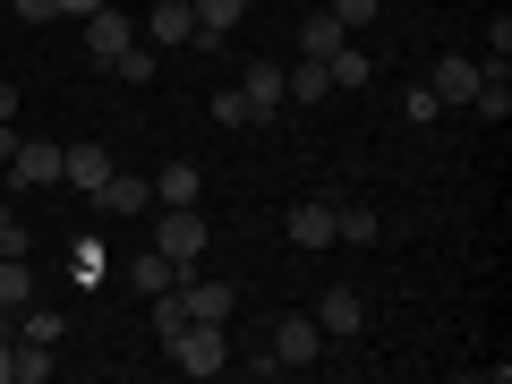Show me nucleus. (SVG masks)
<instances>
[{"mask_svg":"<svg viewBox=\"0 0 512 384\" xmlns=\"http://www.w3.org/2000/svg\"><path fill=\"white\" fill-rule=\"evenodd\" d=\"M0 342H18V308H0Z\"/></svg>","mask_w":512,"mask_h":384,"instance_id":"obj_33","label":"nucleus"},{"mask_svg":"<svg viewBox=\"0 0 512 384\" xmlns=\"http://www.w3.org/2000/svg\"><path fill=\"white\" fill-rule=\"evenodd\" d=\"M214 120L222 128H256V111H248V94H239V86H214Z\"/></svg>","mask_w":512,"mask_h":384,"instance_id":"obj_23","label":"nucleus"},{"mask_svg":"<svg viewBox=\"0 0 512 384\" xmlns=\"http://www.w3.org/2000/svg\"><path fill=\"white\" fill-rule=\"evenodd\" d=\"M94 205H103V214H146V205H154V180H137V171H111Z\"/></svg>","mask_w":512,"mask_h":384,"instance_id":"obj_14","label":"nucleus"},{"mask_svg":"<svg viewBox=\"0 0 512 384\" xmlns=\"http://www.w3.org/2000/svg\"><path fill=\"white\" fill-rule=\"evenodd\" d=\"M333 214H342V205H291V222H282V231H291V248H333Z\"/></svg>","mask_w":512,"mask_h":384,"instance_id":"obj_13","label":"nucleus"},{"mask_svg":"<svg viewBox=\"0 0 512 384\" xmlns=\"http://www.w3.org/2000/svg\"><path fill=\"white\" fill-rule=\"evenodd\" d=\"M239 94H248L256 120H274L282 111V60H248V69H239Z\"/></svg>","mask_w":512,"mask_h":384,"instance_id":"obj_8","label":"nucleus"},{"mask_svg":"<svg viewBox=\"0 0 512 384\" xmlns=\"http://www.w3.org/2000/svg\"><path fill=\"white\" fill-rule=\"evenodd\" d=\"M205 239H214V231H205V214H197V205H163V222H154V248H163L171 265H197V256H205Z\"/></svg>","mask_w":512,"mask_h":384,"instance_id":"obj_2","label":"nucleus"},{"mask_svg":"<svg viewBox=\"0 0 512 384\" xmlns=\"http://www.w3.org/2000/svg\"><path fill=\"white\" fill-rule=\"evenodd\" d=\"M325 9H333V18H342V26H350V35H359V26H367V18H376L384 0H325Z\"/></svg>","mask_w":512,"mask_h":384,"instance_id":"obj_26","label":"nucleus"},{"mask_svg":"<svg viewBox=\"0 0 512 384\" xmlns=\"http://www.w3.org/2000/svg\"><path fill=\"white\" fill-rule=\"evenodd\" d=\"M325 94H333L325 60H291V69H282V103H325Z\"/></svg>","mask_w":512,"mask_h":384,"instance_id":"obj_16","label":"nucleus"},{"mask_svg":"<svg viewBox=\"0 0 512 384\" xmlns=\"http://www.w3.org/2000/svg\"><path fill=\"white\" fill-rule=\"evenodd\" d=\"M197 188H205L197 163H163V171H154V197H163V205H197Z\"/></svg>","mask_w":512,"mask_h":384,"instance_id":"obj_17","label":"nucleus"},{"mask_svg":"<svg viewBox=\"0 0 512 384\" xmlns=\"http://www.w3.org/2000/svg\"><path fill=\"white\" fill-rule=\"evenodd\" d=\"M163 350L188 367V376H222V367H231V342H222V325H197V316H188V325L171 333Z\"/></svg>","mask_w":512,"mask_h":384,"instance_id":"obj_1","label":"nucleus"},{"mask_svg":"<svg viewBox=\"0 0 512 384\" xmlns=\"http://www.w3.org/2000/svg\"><path fill=\"white\" fill-rule=\"evenodd\" d=\"M0 256H26V222L9 214V205H0Z\"/></svg>","mask_w":512,"mask_h":384,"instance_id":"obj_27","label":"nucleus"},{"mask_svg":"<svg viewBox=\"0 0 512 384\" xmlns=\"http://www.w3.org/2000/svg\"><path fill=\"white\" fill-rule=\"evenodd\" d=\"M342 43H350V26L333 18L325 0H316L308 18H299V60H325V52H342Z\"/></svg>","mask_w":512,"mask_h":384,"instance_id":"obj_9","label":"nucleus"},{"mask_svg":"<svg viewBox=\"0 0 512 384\" xmlns=\"http://www.w3.org/2000/svg\"><path fill=\"white\" fill-rule=\"evenodd\" d=\"M308 316L325 325V342H350V333L367 325V299H359V291H325V299H316Z\"/></svg>","mask_w":512,"mask_h":384,"instance_id":"obj_6","label":"nucleus"},{"mask_svg":"<svg viewBox=\"0 0 512 384\" xmlns=\"http://www.w3.org/2000/svg\"><path fill=\"white\" fill-rule=\"evenodd\" d=\"M9 171H18V188H60V146H43V137H26V146L9 154Z\"/></svg>","mask_w":512,"mask_h":384,"instance_id":"obj_10","label":"nucleus"},{"mask_svg":"<svg viewBox=\"0 0 512 384\" xmlns=\"http://www.w3.org/2000/svg\"><path fill=\"white\" fill-rule=\"evenodd\" d=\"M188 274H197V265H171L163 248H146V256H137V265H128V282H137V291H146V299H163V291H180Z\"/></svg>","mask_w":512,"mask_h":384,"instance_id":"obj_11","label":"nucleus"},{"mask_svg":"<svg viewBox=\"0 0 512 384\" xmlns=\"http://www.w3.org/2000/svg\"><path fill=\"white\" fill-rule=\"evenodd\" d=\"M180 308L197 316V325H231V282H197V274H188L180 282Z\"/></svg>","mask_w":512,"mask_h":384,"instance_id":"obj_12","label":"nucleus"},{"mask_svg":"<svg viewBox=\"0 0 512 384\" xmlns=\"http://www.w3.org/2000/svg\"><path fill=\"white\" fill-rule=\"evenodd\" d=\"M43 376H52V342H26L18 367H9V384H43Z\"/></svg>","mask_w":512,"mask_h":384,"instance_id":"obj_22","label":"nucleus"},{"mask_svg":"<svg viewBox=\"0 0 512 384\" xmlns=\"http://www.w3.org/2000/svg\"><path fill=\"white\" fill-rule=\"evenodd\" d=\"M188 325V308H180V291H163V299H154V342H171V333H180Z\"/></svg>","mask_w":512,"mask_h":384,"instance_id":"obj_25","label":"nucleus"},{"mask_svg":"<svg viewBox=\"0 0 512 384\" xmlns=\"http://www.w3.org/2000/svg\"><path fill=\"white\" fill-rule=\"evenodd\" d=\"M111 154L103 146H60V188H86V197H103V180H111Z\"/></svg>","mask_w":512,"mask_h":384,"instance_id":"obj_5","label":"nucleus"},{"mask_svg":"<svg viewBox=\"0 0 512 384\" xmlns=\"http://www.w3.org/2000/svg\"><path fill=\"white\" fill-rule=\"evenodd\" d=\"M376 231H384V222L367 214V205H350V214H333V239H350V248H367Z\"/></svg>","mask_w":512,"mask_h":384,"instance_id":"obj_20","label":"nucleus"},{"mask_svg":"<svg viewBox=\"0 0 512 384\" xmlns=\"http://www.w3.org/2000/svg\"><path fill=\"white\" fill-rule=\"evenodd\" d=\"M274 359L282 367H316L325 359V325H316V316H282L274 325Z\"/></svg>","mask_w":512,"mask_h":384,"instance_id":"obj_3","label":"nucleus"},{"mask_svg":"<svg viewBox=\"0 0 512 384\" xmlns=\"http://www.w3.org/2000/svg\"><path fill=\"white\" fill-rule=\"evenodd\" d=\"M35 299V274H26V256H0V308H26Z\"/></svg>","mask_w":512,"mask_h":384,"instance_id":"obj_19","label":"nucleus"},{"mask_svg":"<svg viewBox=\"0 0 512 384\" xmlns=\"http://www.w3.org/2000/svg\"><path fill=\"white\" fill-rule=\"evenodd\" d=\"M325 77H333V94H342V86H367V52H359V43L325 52Z\"/></svg>","mask_w":512,"mask_h":384,"instance_id":"obj_18","label":"nucleus"},{"mask_svg":"<svg viewBox=\"0 0 512 384\" xmlns=\"http://www.w3.org/2000/svg\"><path fill=\"white\" fill-rule=\"evenodd\" d=\"M18 18H26V26H43V18H60V0H18Z\"/></svg>","mask_w":512,"mask_h":384,"instance_id":"obj_29","label":"nucleus"},{"mask_svg":"<svg viewBox=\"0 0 512 384\" xmlns=\"http://www.w3.org/2000/svg\"><path fill=\"white\" fill-rule=\"evenodd\" d=\"M9 154H18V128H9V120H0V163H9Z\"/></svg>","mask_w":512,"mask_h":384,"instance_id":"obj_32","label":"nucleus"},{"mask_svg":"<svg viewBox=\"0 0 512 384\" xmlns=\"http://www.w3.org/2000/svg\"><path fill=\"white\" fill-rule=\"evenodd\" d=\"M291 9H316V0H291Z\"/></svg>","mask_w":512,"mask_h":384,"instance_id":"obj_35","label":"nucleus"},{"mask_svg":"<svg viewBox=\"0 0 512 384\" xmlns=\"http://www.w3.org/2000/svg\"><path fill=\"white\" fill-rule=\"evenodd\" d=\"M128 43H137V18H120V9H111V0H103V9H94V18H86V52L103 60V69H111V60H120Z\"/></svg>","mask_w":512,"mask_h":384,"instance_id":"obj_4","label":"nucleus"},{"mask_svg":"<svg viewBox=\"0 0 512 384\" xmlns=\"http://www.w3.org/2000/svg\"><path fill=\"white\" fill-rule=\"evenodd\" d=\"M9 367H18V342H0V384H9Z\"/></svg>","mask_w":512,"mask_h":384,"instance_id":"obj_34","label":"nucleus"},{"mask_svg":"<svg viewBox=\"0 0 512 384\" xmlns=\"http://www.w3.org/2000/svg\"><path fill=\"white\" fill-rule=\"evenodd\" d=\"M146 35L163 43V52H188V35H197V9H188V0H154V9H146Z\"/></svg>","mask_w":512,"mask_h":384,"instance_id":"obj_7","label":"nucleus"},{"mask_svg":"<svg viewBox=\"0 0 512 384\" xmlns=\"http://www.w3.org/2000/svg\"><path fill=\"white\" fill-rule=\"evenodd\" d=\"M427 94H436V103H470V94H478V60H436V77H427Z\"/></svg>","mask_w":512,"mask_h":384,"instance_id":"obj_15","label":"nucleus"},{"mask_svg":"<svg viewBox=\"0 0 512 384\" xmlns=\"http://www.w3.org/2000/svg\"><path fill=\"white\" fill-rule=\"evenodd\" d=\"M111 77H128V86H154V52H146V43H128V52L111 60Z\"/></svg>","mask_w":512,"mask_h":384,"instance_id":"obj_24","label":"nucleus"},{"mask_svg":"<svg viewBox=\"0 0 512 384\" xmlns=\"http://www.w3.org/2000/svg\"><path fill=\"white\" fill-rule=\"evenodd\" d=\"M18 325H26V342H60V308H43V299H26Z\"/></svg>","mask_w":512,"mask_h":384,"instance_id":"obj_21","label":"nucleus"},{"mask_svg":"<svg viewBox=\"0 0 512 384\" xmlns=\"http://www.w3.org/2000/svg\"><path fill=\"white\" fill-rule=\"evenodd\" d=\"M103 274V248H69V282H94Z\"/></svg>","mask_w":512,"mask_h":384,"instance_id":"obj_28","label":"nucleus"},{"mask_svg":"<svg viewBox=\"0 0 512 384\" xmlns=\"http://www.w3.org/2000/svg\"><path fill=\"white\" fill-rule=\"evenodd\" d=\"M94 9H103V0H60V18H94Z\"/></svg>","mask_w":512,"mask_h":384,"instance_id":"obj_31","label":"nucleus"},{"mask_svg":"<svg viewBox=\"0 0 512 384\" xmlns=\"http://www.w3.org/2000/svg\"><path fill=\"white\" fill-rule=\"evenodd\" d=\"M0 120H18V86L9 77H0Z\"/></svg>","mask_w":512,"mask_h":384,"instance_id":"obj_30","label":"nucleus"}]
</instances>
